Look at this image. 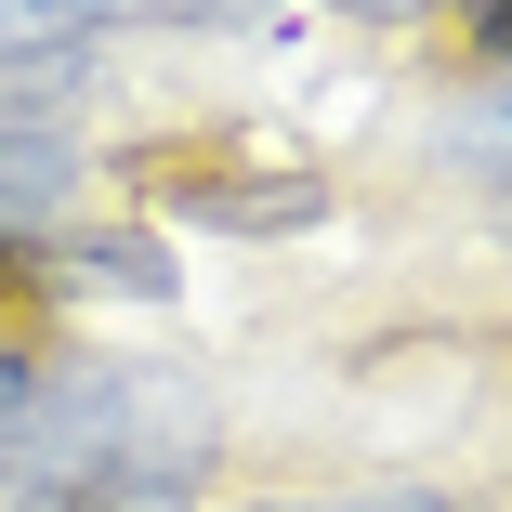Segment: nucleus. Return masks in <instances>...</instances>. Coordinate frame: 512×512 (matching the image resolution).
I'll use <instances>...</instances> for the list:
<instances>
[{"label":"nucleus","mask_w":512,"mask_h":512,"mask_svg":"<svg viewBox=\"0 0 512 512\" xmlns=\"http://www.w3.org/2000/svg\"><path fill=\"white\" fill-rule=\"evenodd\" d=\"M197 473H211V421H158L119 460H92L79 486H40L14 512H197Z\"/></svg>","instance_id":"obj_1"},{"label":"nucleus","mask_w":512,"mask_h":512,"mask_svg":"<svg viewBox=\"0 0 512 512\" xmlns=\"http://www.w3.org/2000/svg\"><path fill=\"white\" fill-rule=\"evenodd\" d=\"M79 197V132L40 106H0V224H53Z\"/></svg>","instance_id":"obj_2"},{"label":"nucleus","mask_w":512,"mask_h":512,"mask_svg":"<svg viewBox=\"0 0 512 512\" xmlns=\"http://www.w3.org/2000/svg\"><path fill=\"white\" fill-rule=\"evenodd\" d=\"M184 224H211V237H302V224H329V184H316V171H237V184H184Z\"/></svg>","instance_id":"obj_3"},{"label":"nucleus","mask_w":512,"mask_h":512,"mask_svg":"<svg viewBox=\"0 0 512 512\" xmlns=\"http://www.w3.org/2000/svg\"><path fill=\"white\" fill-rule=\"evenodd\" d=\"M40 263H53V289H106V302H171V250H145V237H53Z\"/></svg>","instance_id":"obj_4"},{"label":"nucleus","mask_w":512,"mask_h":512,"mask_svg":"<svg viewBox=\"0 0 512 512\" xmlns=\"http://www.w3.org/2000/svg\"><path fill=\"white\" fill-rule=\"evenodd\" d=\"M92 27H132V0H0V53H79Z\"/></svg>","instance_id":"obj_5"},{"label":"nucleus","mask_w":512,"mask_h":512,"mask_svg":"<svg viewBox=\"0 0 512 512\" xmlns=\"http://www.w3.org/2000/svg\"><path fill=\"white\" fill-rule=\"evenodd\" d=\"M237 512H460L447 486H276V499H237Z\"/></svg>","instance_id":"obj_6"},{"label":"nucleus","mask_w":512,"mask_h":512,"mask_svg":"<svg viewBox=\"0 0 512 512\" xmlns=\"http://www.w3.org/2000/svg\"><path fill=\"white\" fill-rule=\"evenodd\" d=\"M132 27H276V0H132Z\"/></svg>","instance_id":"obj_7"},{"label":"nucleus","mask_w":512,"mask_h":512,"mask_svg":"<svg viewBox=\"0 0 512 512\" xmlns=\"http://www.w3.org/2000/svg\"><path fill=\"white\" fill-rule=\"evenodd\" d=\"M460 40H473V66L512 79V0H473V27H460Z\"/></svg>","instance_id":"obj_8"},{"label":"nucleus","mask_w":512,"mask_h":512,"mask_svg":"<svg viewBox=\"0 0 512 512\" xmlns=\"http://www.w3.org/2000/svg\"><path fill=\"white\" fill-rule=\"evenodd\" d=\"M329 14H368V27H407V14H434V0H329Z\"/></svg>","instance_id":"obj_9"},{"label":"nucleus","mask_w":512,"mask_h":512,"mask_svg":"<svg viewBox=\"0 0 512 512\" xmlns=\"http://www.w3.org/2000/svg\"><path fill=\"white\" fill-rule=\"evenodd\" d=\"M486 237H499V250H512V171H499V184H486Z\"/></svg>","instance_id":"obj_10"},{"label":"nucleus","mask_w":512,"mask_h":512,"mask_svg":"<svg viewBox=\"0 0 512 512\" xmlns=\"http://www.w3.org/2000/svg\"><path fill=\"white\" fill-rule=\"evenodd\" d=\"M14 368H27V342H14V316H0V381H14Z\"/></svg>","instance_id":"obj_11"}]
</instances>
